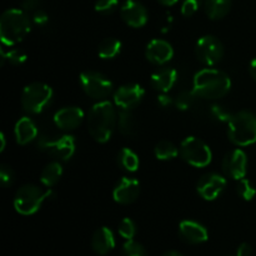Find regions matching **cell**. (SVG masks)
<instances>
[{
  "mask_svg": "<svg viewBox=\"0 0 256 256\" xmlns=\"http://www.w3.org/2000/svg\"><path fill=\"white\" fill-rule=\"evenodd\" d=\"M232 89V80L224 72L206 68L198 72L192 82V92L196 96L216 100L225 96Z\"/></svg>",
  "mask_w": 256,
  "mask_h": 256,
  "instance_id": "cell-1",
  "label": "cell"
},
{
  "mask_svg": "<svg viewBox=\"0 0 256 256\" xmlns=\"http://www.w3.org/2000/svg\"><path fill=\"white\" fill-rule=\"evenodd\" d=\"M116 122L114 105L108 100L94 104L88 115V129L90 135L95 142L100 144L109 142Z\"/></svg>",
  "mask_w": 256,
  "mask_h": 256,
  "instance_id": "cell-2",
  "label": "cell"
},
{
  "mask_svg": "<svg viewBox=\"0 0 256 256\" xmlns=\"http://www.w3.org/2000/svg\"><path fill=\"white\" fill-rule=\"evenodd\" d=\"M32 30L30 19L22 9H8L0 18V38L5 46H14Z\"/></svg>",
  "mask_w": 256,
  "mask_h": 256,
  "instance_id": "cell-3",
  "label": "cell"
},
{
  "mask_svg": "<svg viewBox=\"0 0 256 256\" xmlns=\"http://www.w3.org/2000/svg\"><path fill=\"white\" fill-rule=\"evenodd\" d=\"M229 125V139L238 146H249L256 142V115L240 112L232 115Z\"/></svg>",
  "mask_w": 256,
  "mask_h": 256,
  "instance_id": "cell-4",
  "label": "cell"
},
{
  "mask_svg": "<svg viewBox=\"0 0 256 256\" xmlns=\"http://www.w3.org/2000/svg\"><path fill=\"white\" fill-rule=\"evenodd\" d=\"M52 195H54V192L52 189L42 190L32 184L22 185L15 192L14 208L19 214L25 215V216L32 215L42 208V202L50 199V196H52Z\"/></svg>",
  "mask_w": 256,
  "mask_h": 256,
  "instance_id": "cell-5",
  "label": "cell"
},
{
  "mask_svg": "<svg viewBox=\"0 0 256 256\" xmlns=\"http://www.w3.org/2000/svg\"><path fill=\"white\" fill-rule=\"evenodd\" d=\"M52 99V89L44 82H32L22 92V106L30 114H39Z\"/></svg>",
  "mask_w": 256,
  "mask_h": 256,
  "instance_id": "cell-6",
  "label": "cell"
},
{
  "mask_svg": "<svg viewBox=\"0 0 256 256\" xmlns=\"http://www.w3.org/2000/svg\"><path fill=\"white\" fill-rule=\"evenodd\" d=\"M180 155L188 164L195 168L208 166L212 159L210 148L195 136H188L182 140L180 145Z\"/></svg>",
  "mask_w": 256,
  "mask_h": 256,
  "instance_id": "cell-7",
  "label": "cell"
},
{
  "mask_svg": "<svg viewBox=\"0 0 256 256\" xmlns=\"http://www.w3.org/2000/svg\"><path fill=\"white\" fill-rule=\"evenodd\" d=\"M79 82L85 94L99 102L105 100L112 92V82L100 72L92 70L82 72L79 76Z\"/></svg>",
  "mask_w": 256,
  "mask_h": 256,
  "instance_id": "cell-8",
  "label": "cell"
},
{
  "mask_svg": "<svg viewBox=\"0 0 256 256\" xmlns=\"http://www.w3.org/2000/svg\"><path fill=\"white\" fill-rule=\"evenodd\" d=\"M196 58L205 66H214L224 56V46L218 38L212 35H205L198 40L195 45Z\"/></svg>",
  "mask_w": 256,
  "mask_h": 256,
  "instance_id": "cell-9",
  "label": "cell"
},
{
  "mask_svg": "<svg viewBox=\"0 0 256 256\" xmlns=\"http://www.w3.org/2000/svg\"><path fill=\"white\" fill-rule=\"evenodd\" d=\"M39 146L42 150H45L50 155H52L56 159L62 160V162L69 160L74 155L75 149H76L75 139L72 135H62L56 140L42 139L39 142Z\"/></svg>",
  "mask_w": 256,
  "mask_h": 256,
  "instance_id": "cell-10",
  "label": "cell"
},
{
  "mask_svg": "<svg viewBox=\"0 0 256 256\" xmlns=\"http://www.w3.org/2000/svg\"><path fill=\"white\" fill-rule=\"evenodd\" d=\"M144 95L145 90L142 85L135 82L125 84L114 92V102L122 110H132L142 102Z\"/></svg>",
  "mask_w": 256,
  "mask_h": 256,
  "instance_id": "cell-11",
  "label": "cell"
},
{
  "mask_svg": "<svg viewBox=\"0 0 256 256\" xmlns=\"http://www.w3.org/2000/svg\"><path fill=\"white\" fill-rule=\"evenodd\" d=\"M226 179L224 176L212 172V174L204 175L199 180L196 190L202 199L212 202V200L218 199L219 195L222 194V192L226 188Z\"/></svg>",
  "mask_w": 256,
  "mask_h": 256,
  "instance_id": "cell-12",
  "label": "cell"
},
{
  "mask_svg": "<svg viewBox=\"0 0 256 256\" xmlns=\"http://www.w3.org/2000/svg\"><path fill=\"white\" fill-rule=\"evenodd\" d=\"M248 158L242 150L234 149L225 155L222 160V170L225 175L235 180L244 179L246 175Z\"/></svg>",
  "mask_w": 256,
  "mask_h": 256,
  "instance_id": "cell-13",
  "label": "cell"
},
{
  "mask_svg": "<svg viewBox=\"0 0 256 256\" xmlns=\"http://www.w3.org/2000/svg\"><path fill=\"white\" fill-rule=\"evenodd\" d=\"M140 194V184L136 179L129 176L122 178L114 188L112 198L118 204L129 205L138 199Z\"/></svg>",
  "mask_w": 256,
  "mask_h": 256,
  "instance_id": "cell-14",
  "label": "cell"
},
{
  "mask_svg": "<svg viewBox=\"0 0 256 256\" xmlns=\"http://www.w3.org/2000/svg\"><path fill=\"white\" fill-rule=\"evenodd\" d=\"M120 15L126 25L132 28H142L148 22V12L136 0H126L120 8Z\"/></svg>",
  "mask_w": 256,
  "mask_h": 256,
  "instance_id": "cell-15",
  "label": "cell"
},
{
  "mask_svg": "<svg viewBox=\"0 0 256 256\" xmlns=\"http://www.w3.org/2000/svg\"><path fill=\"white\" fill-rule=\"evenodd\" d=\"M145 56L152 64L164 65L172 59L174 49H172V44L168 42L166 40L154 39L146 45Z\"/></svg>",
  "mask_w": 256,
  "mask_h": 256,
  "instance_id": "cell-16",
  "label": "cell"
},
{
  "mask_svg": "<svg viewBox=\"0 0 256 256\" xmlns=\"http://www.w3.org/2000/svg\"><path fill=\"white\" fill-rule=\"evenodd\" d=\"M84 120V112L78 106H66L54 114V124L64 132L75 130Z\"/></svg>",
  "mask_w": 256,
  "mask_h": 256,
  "instance_id": "cell-17",
  "label": "cell"
},
{
  "mask_svg": "<svg viewBox=\"0 0 256 256\" xmlns=\"http://www.w3.org/2000/svg\"><path fill=\"white\" fill-rule=\"evenodd\" d=\"M179 234L189 244H202L209 238L206 228L192 220H184L180 222Z\"/></svg>",
  "mask_w": 256,
  "mask_h": 256,
  "instance_id": "cell-18",
  "label": "cell"
},
{
  "mask_svg": "<svg viewBox=\"0 0 256 256\" xmlns=\"http://www.w3.org/2000/svg\"><path fill=\"white\" fill-rule=\"evenodd\" d=\"M178 79V72L174 68H160L152 72L150 78L152 86L160 92H168L174 88Z\"/></svg>",
  "mask_w": 256,
  "mask_h": 256,
  "instance_id": "cell-19",
  "label": "cell"
},
{
  "mask_svg": "<svg viewBox=\"0 0 256 256\" xmlns=\"http://www.w3.org/2000/svg\"><path fill=\"white\" fill-rule=\"evenodd\" d=\"M92 248L98 255H108L115 248V238L112 230L102 226L95 230L92 236Z\"/></svg>",
  "mask_w": 256,
  "mask_h": 256,
  "instance_id": "cell-20",
  "label": "cell"
},
{
  "mask_svg": "<svg viewBox=\"0 0 256 256\" xmlns=\"http://www.w3.org/2000/svg\"><path fill=\"white\" fill-rule=\"evenodd\" d=\"M15 139L20 145H26L36 138L38 128L30 118H20L15 124Z\"/></svg>",
  "mask_w": 256,
  "mask_h": 256,
  "instance_id": "cell-21",
  "label": "cell"
},
{
  "mask_svg": "<svg viewBox=\"0 0 256 256\" xmlns=\"http://www.w3.org/2000/svg\"><path fill=\"white\" fill-rule=\"evenodd\" d=\"M232 9V0H205V12L212 20L226 16Z\"/></svg>",
  "mask_w": 256,
  "mask_h": 256,
  "instance_id": "cell-22",
  "label": "cell"
},
{
  "mask_svg": "<svg viewBox=\"0 0 256 256\" xmlns=\"http://www.w3.org/2000/svg\"><path fill=\"white\" fill-rule=\"evenodd\" d=\"M62 175V166L60 162H52L48 164L46 166L42 169V174H40V180L42 184L48 188H52L59 182V179Z\"/></svg>",
  "mask_w": 256,
  "mask_h": 256,
  "instance_id": "cell-23",
  "label": "cell"
},
{
  "mask_svg": "<svg viewBox=\"0 0 256 256\" xmlns=\"http://www.w3.org/2000/svg\"><path fill=\"white\" fill-rule=\"evenodd\" d=\"M122 52V42L115 38H106L98 48V55L102 59H114Z\"/></svg>",
  "mask_w": 256,
  "mask_h": 256,
  "instance_id": "cell-24",
  "label": "cell"
},
{
  "mask_svg": "<svg viewBox=\"0 0 256 256\" xmlns=\"http://www.w3.org/2000/svg\"><path fill=\"white\" fill-rule=\"evenodd\" d=\"M118 128L122 135L132 136L136 132V122L130 110H122L118 116Z\"/></svg>",
  "mask_w": 256,
  "mask_h": 256,
  "instance_id": "cell-25",
  "label": "cell"
},
{
  "mask_svg": "<svg viewBox=\"0 0 256 256\" xmlns=\"http://www.w3.org/2000/svg\"><path fill=\"white\" fill-rule=\"evenodd\" d=\"M154 154L158 160L166 162V160L175 159L179 154V149L172 142H168V140H162L154 148Z\"/></svg>",
  "mask_w": 256,
  "mask_h": 256,
  "instance_id": "cell-26",
  "label": "cell"
},
{
  "mask_svg": "<svg viewBox=\"0 0 256 256\" xmlns=\"http://www.w3.org/2000/svg\"><path fill=\"white\" fill-rule=\"evenodd\" d=\"M119 162L126 172H134L139 168V156L129 148H122L119 152Z\"/></svg>",
  "mask_w": 256,
  "mask_h": 256,
  "instance_id": "cell-27",
  "label": "cell"
},
{
  "mask_svg": "<svg viewBox=\"0 0 256 256\" xmlns=\"http://www.w3.org/2000/svg\"><path fill=\"white\" fill-rule=\"evenodd\" d=\"M10 48L9 50H5L4 48L0 49V55H2V62H8L12 65H22L24 64L25 60H26V54H25L22 50L15 49L12 46Z\"/></svg>",
  "mask_w": 256,
  "mask_h": 256,
  "instance_id": "cell-28",
  "label": "cell"
},
{
  "mask_svg": "<svg viewBox=\"0 0 256 256\" xmlns=\"http://www.w3.org/2000/svg\"><path fill=\"white\" fill-rule=\"evenodd\" d=\"M122 256H148V252L140 242L126 240L122 248Z\"/></svg>",
  "mask_w": 256,
  "mask_h": 256,
  "instance_id": "cell-29",
  "label": "cell"
},
{
  "mask_svg": "<svg viewBox=\"0 0 256 256\" xmlns=\"http://www.w3.org/2000/svg\"><path fill=\"white\" fill-rule=\"evenodd\" d=\"M236 192L246 202H250L255 198L256 195V189L254 188V185L249 182L248 179H240L238 180V185H236Z\"/></svg>",
  "mask_w": 256,
  "mask_h": 256,
  "instance_id": "cell-30",
  "label": "cell"
},
{
  "mask_svg": "<svg viewBox=\"0 0 256 256\" xmlns=\"http://www.w3.org/2000/svg\"><path fill=\"white\" fill-rule=\"evenodd\" d=\"M119 234L120 236L124 238L125 240H132L135 234H136V225L130 218H124L120 222L119 225Z\"/></svg>",
  "mask_w": 256,
  "mask_h": 256,
  "instance_id": "cell-31",
  "label": "cell"
},
{
  "mask_svg": "<svg viewBox=\"0 0 256 256\" xmlns=\"http://www.w3.org/2000/svg\"><path fill=\"white\" fill-rule=\"evenodd\" d=\"M196 95L194 94V92H182L175 99V106L179 110H188L192 108V102Z\"/></svg>",
  "mask_w": 256,
  "mask_h": 256,
  "instance_id": "cell-32",
  "label": "cell"
},
{
  "mask_svg": "<svg viewBox=\"0 0 256 256\" xmlns=\"http://www.w3.org/2000/svg\"><path fill=\"white\" fill-rule=\"evenodd\" d=\"M119 5V0H96L95 10L100 14H110Z\"/></svg>",
  "mask_w": 256,
  "mask_h": 256,
  "instance_id": "cell-33",
  "label": "cell"
},
{
  "mask_svg": "<svg viewBox=\"0 0 256 256\" xmlns=\"http://www.w3.org/2000/svg\"><path fill=\"white\" fill-rule=\"evenodd\" d=\"M199 9V0H184L182 4V14L185 18H190Z\"/></svg>",
  "mask_w": 256,
  "mask_h": 256,
  "instance_id": "cell-34",
  "label": "cell"
},
{
  "mask_svg": "<svg viewBox=\"0 0 256 256\" xmlns=\"http://www.w3.org/2000/svg\"><path fill=\"white\" fill-rule=\"evenodd\" d=\"M212 116L216 118V119L220 120V122H229L230 119L232 118V115H234V114H230L225 108L220 106V105H212Z\"/></svg>",
  "mask_w": 256,
  "mask_h": 256,
  "instance_id": "cell-35",
  "label": "cell"
},
{
  "mask_svg": "<svg viewBox=\"0 0 256 256\" xmlns=\"http://www.w3.org/2000/svg\"><path fill=\"white\" fill-rule=\"evenodd\" d=\"M14 179V174H12V170L10 169V166L2 164L0 168V182H2V188H8Z\"/></svg>",
  "mask_w": 256,
  "mask_h": 256,
  "instance_id": "cell-36",
  "label": "cell"
},
{
  "mask_svg": "<svg viewBox=\"0 0 256 256\" xmlns=\"http://www.w3.org/2000/svg\"><path fill=\"white\" fill-rule=\"evenodd\" d=\"M32 20H34L35 24L38 25H44L46 24L48 20H49V18H48V14L44 12V10H35L34 15H32Z\"/></svg>",
  "mask_w": 256,
  "mask_h": 256,
  "instance_id": "cell-37",
  "label": "cell"
},
{
  "mask_svg": "<svg viewBox=\"0 0 256 256\" xmlns=\"http://www.w3.org/2000/svg\"><path fill=\"white\" fill-rule=\"evenodd\" d=\"M40 5V0H22V10H26V12H32V10H36V8Z\"/></svg>",
  "mask_w": 256,
  "mask_h": 256,
  "instance_id": "cell-38",
  "label": "cell"
},
{
  "mask_svg": "<svg viewBox=\"0 0 256 256\" xmlns=\"http://www.w3.org/2000/svg\"><path fill=\"white\" fill-rule=\"evenodd\" d=\"M252 252V248L250 246L248 242H242L239 248H238L236 256H250Z\"/></svg>",
  "mask_w": 256,
  "mask_h": 256,
  "instance_id": "cell-39",
  "label": "cell"
},
{
  "mask_svg": "<svg viewBox=\"0 0 256 256\" xmlns=\"http://www.w3.org/2000/svg\"><path fill=\"white\" fill-rule=\"evenodd\" d=\"M158 102H159L160 106L166 108V106H169V105H172V98L168 96L166 92H162V94L158 96Z\"/></svg>",
  "mask_w": 256,
  "mask_h": 256,
  "instance_id": "cell-40",
  "label": "cell"
},
{
  "mask_svg": "<svg viewBox=\"0 0 256 256\" xmlns=\"http://www.w3.org/2000/svg\"><path fill=\"white\" fill-rule=\"evenodd\" d=\"M249 72H250V75L252 76V79L256 82V58H254V59L252 60V62H250Z\"/></svg>",
  "mask_w": 256,
  "mask_h": 256,
  "instance_id": "cell-41",
  "label": "cell"
},
{
  "mask_svg": "<svg viewBox=\"0 0 256 256\" xmlns=\"http://www.w3.org/2000/svg\"><path fill=\"white\" fill-rule=\"evenodd\" d=\"M178 2H179V0H159V2H162L165 6H172V5L176 4Z\"/></svg>",
  "mask_w": 256,
  "mask_h": 256,
  "instance_id": "cell-42",
  "label": "cell"
},
{
  "mask_svg": "<svg viewBox=\"0 0 256 256\" xmlns=\"http://www.w3.org/2000/svg\"><path fill=\"white\" fill-rule=\"evenodd\" d=\"M162 256H184L182 252H176V250H170V252H166Z\"/></svg>",
  "mask_w": 256,
  "mask_h": 256,
  "instance_id": "cell-43",
  "label": "cell"
},
{
  "mask_svg": "<svg viewBox=\"0 0 256 256\" xmlns=\"http://www.w3.org/2000/svg\"><path fill=\"white\" fill-rule=\"evenodd\" d=\"M0 140H2V145H0V152L5 149V145H6V142H5L4 134H0Z\"/></svg>",
  "mask_w": 256,
  "mask_h": 256,
  "instance_id": "cell-44",
  "label": "cell"
}]
</instances>
